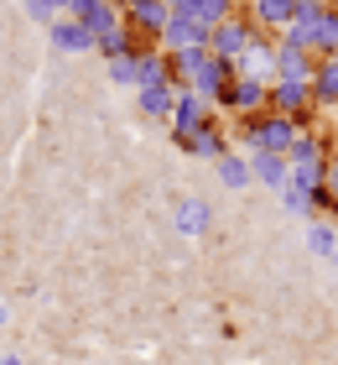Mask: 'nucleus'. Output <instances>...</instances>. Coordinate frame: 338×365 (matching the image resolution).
I'll use <instances>...</instances> for the list:
<instances>
[]
</instances>
